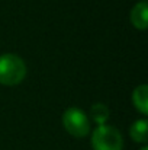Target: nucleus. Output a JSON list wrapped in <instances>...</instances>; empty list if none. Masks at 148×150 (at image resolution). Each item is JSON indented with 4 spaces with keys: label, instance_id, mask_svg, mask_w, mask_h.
<instances>
[{
    "label": "nucleus",
    "instance_id": "nucleus-3",
    "mask_svg": "<svg viewBox=\"0 0 148 150\" xmlns=\"http://www.w3.org/2000/svg\"><path fill=\"white\" fill-rule=\"evenodd\" d=\"M62 125L73 137H86L90 133L89 117L79 108H68L62 114Z\"/></svg>",
    "mask_w": 148,
    "mask_h": 150
},
{
    "label": "nucleus",
    "instance_id": "nucleus-7",
    "mask_svg": "<svg viewBox=\"0 0 148 150\" xmlns=\"http://www.w3.org/2000/svg\"><path fill=\"white\" fill-rule=\"evenodd\" d=\"M90 118L96 124L103 125L107 121V118H109V108L105 103H95V105H92V108H90Z\"/></svg>",
    "mask_w": 148,
    "mask_h": 150
},
{
    "label": "nucleus",
    "instance_id": "nucleus-2",
    "mask_svg": "<svg viewBox=\"0 0 148 150\" xmlns=\"http://www.w3.org/2000/svg\"><path fill=\"white\" fill-rule=\"evenodd\" d=\"M92 146L95 150H122L123 140L121 133L112 125H99L92 134Z\"/></svg>",
    "mask_w": 148,
    "mask_h": 150
},
{
    "label": "nucleus",
    "instance_id": "nucleus-8",
    "mask_svg": "<svg viewBox=\"0 0 148 150\" xmlns=\"http://www.w3.org/2000/svg\"><path fill=\"white\" fill-rule=\"evenodd\" d=\"M141 150H148V147H147V146H144V147H142Z\"/></svg>",
    "mask_w": 148,
    "mask_h": 150
},
{
    "label": "nucleus",
    "instance_id": "nucleus-1",
    "mask_svg": "<svg viewBox=\"0 0 148 150\" xmlns=\"http://www.w3.org/2000/svg\"><path fill=\"white\" fill-rule=\"evenodd\" d=\"M26 76V64L16 54L0 55V85L16 86Z\"/></svg>",
    "mask_w": 148,
    "mask_h": 150
},
{
    "label": "nucleus",
    "instance_id": "nucleus-5",
    "mask_svg": "<svg viewBox=\"0 0 148 150\" xmlns=\"http://www.w3.org/2000/svg\"><path fill=\"white\" fill-rule=\"evenodd\" d=\"M132 102L134 106L142 114L147 115L148 114V88L147 85H140L134 93H132Z\"/></svg>",
    "mask_w": 148,
    "mask_h": 150
},
{
    "label": "nucleus",
    "instance_id": "nucleus-4",
    "mask_svg": "<svg viewBox=\"0 0 148 150\" xmlns=\"http://www.w3.org/2000/svg\"><path fill=\"white\" fill-rule=\"evenodd\" d=\"M147 18H148V7L145 1L137 3L131 10V22L137 29H147Z\"/></svg>",
    "mask_w": 148,
    "mask_h": 150
},
{
    "label": "nucleus",
    "instance_id": "nucleus-6",
    "mask_svg": "<svg viewBox=\"0 0 148 150\" xmlns=\"http://www.w3.org/2000/svg\"><path fill=\"white\" fill-rule=\"evenodd\" d=\"M131 139L137 143H147L148 139V122L147 120H137L129 128Z\"/></svg>",
    "mask_w": 148,
    "mask_h": 150
}]
</instances>
